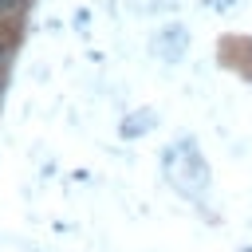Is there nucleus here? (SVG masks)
<instances>
[{
    "mask_svg": "<svg viewBox=\"0 0 252 252\" xmlns=\"http://www.w3.org/2000/svg\"><path fill=\"white\" fill-rule=\"evenodd\" d=\"M8 8H16V0H0V12H8Z\"/></svg>",
    "mask_w": 252,
    "mask_h": 252,
    "instance_id": "1",
    "label": "nucleus"
}]
</instances>
